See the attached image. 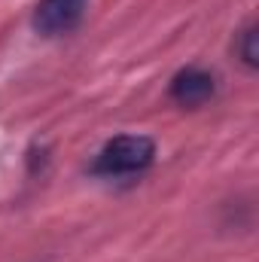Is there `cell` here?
I'll list each match as a JSON object with an SVG mask.
<instances>
[{
  "mask_svg": "<svg viewBox=\"0 0 259 262\" xmlns=\"http://www.w3.org/2000/svg\"><path fill=\"white\" fill-rule=\"evenodd\" d=\"M85 12V0H40L34 12V28L46 37L70 34Z\"/></svg>",
  "mask_w": 259,
  "mask_h": 262,
  "instance_id": "cell-2",
  "label": "cell"
},
{
  "mask_svg": "<svg viewBox=\"0 0 259 262\" xmlns=\"http://www.w3.org/2000/svg\"><path fill=\"white\" fill-rule=\"evenodd\" d=\"M213 76L201 67H186L171 79V98L180 107H201L204 101L213 98Z\"/></svg>",
  "mask_w": 259,
  "mask_h": 262,
  "instance_id": "cell-3",
  "label": "cell"
},
{
  "mask_svg": "<svg viewBox=\"0 0 259 262\" xmlns=\"http://www.w3.org/2000/svg\"><path fill=\"white\" fill-rule=\"evenodd\" d=\"M156 159V143L149 137L140 134H122L113 137L95 159V174L104 177H128V174H140L153 165Z\"/></svg>",
  "mask_w": 259,
  "mask_h": 262,
  "instance_id": "cell-1",
  "label": "cell"
},
{
  "mask_svg": "<svg viewBox=\"0 0 259 262\" xmlns=\"http://www.w3.org/2000/svg\"><path fill=\"white\" fill-rule=\"evenodd\" d=\"M238 55L244 58V64H247V67H256V61H259V52H256V28H247V31L241 34Z\"/></svg>",
  "mask_w": 259,
  "mask_h": 262,
  "instance_id": "cell-4",
  "label": "cell"
}]
</instances>
